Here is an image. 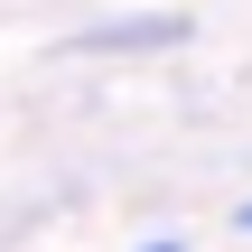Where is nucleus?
Segmentation results:
<instances>
[{"mask_svg": "<svg viewBox=\"0 0 252 252\" xmlns=\"http://www.w3.org/2000/svg\"><path fill=\"white\" fill-rule=\"evenodd\" d=\"M243 224H252V206H243Z\"/></svg>", "mask_w": 252, "mask_h": 252, "instance_id": "f257e3e1", "label": "nucleus"}]
</instances>
